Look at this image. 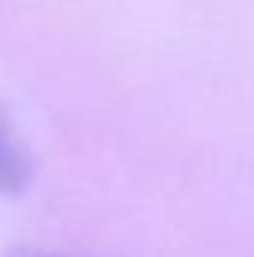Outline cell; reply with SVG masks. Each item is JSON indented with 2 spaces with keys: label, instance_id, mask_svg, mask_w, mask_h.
I'll return each instance as SVG.
<instances>
[{
  "label": "cell",
  "instance_id": "obj_2",
  "mask_svg": "<svg viewBox=\"0 0 254 257\" xmlns=\"http://www.w3.org/2000/svg\"><path fill=\"white\" fill-rule=\"evenodd\" d=\"M21 257H54V254H21Z\"/></svg>",
  "mask_w": 254,
  "mask_h": 257
},
{
  "label": "cell",
  "instance_id": "obj_1",
  "mask_svg": "<svg viewBox=\"0 0 254 257\" xmlns=\"http://www.w3.org/2000/svg\"><path fill=\"white\" fill-rule=\"evenodd\" d=\"M30 174L27 153L12 138L9 126L0 120V194H18Z\"/></svg>",
  "mask_w": 254,
  "mask_h": 257
}]
</instances>
